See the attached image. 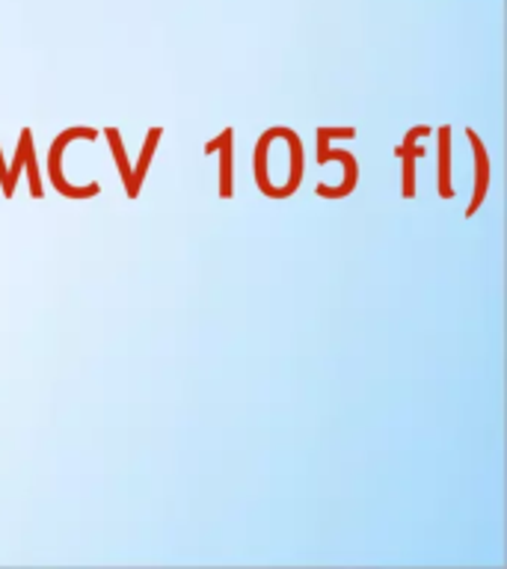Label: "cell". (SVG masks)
Here are the masks:
<instances>
[{"label":"cell","instance_id":"1","mask_svg":"<svg viewBox=\"0 0 507 569\" xmlns=\"http://www.w3.org/2000/svg\"><path fill=\"white\" fill-rule=\"evenodd\" d=\"M74 140L96 142L98 131L96 128H83V124H80V128H66V131L51 142V151H48V176H51V184L57 187V193L66 196V199H92V196L101 193V184H98V181H92V184L87 187H71L69 181H66V176H62V151H66V146Z\"/></svg>","mask_w":507,"mask_h":569},{"label":"cell","instance_id":"2","mask_svg":"<svg viewBox=\"0 0 507 569\" xmlns=\"http://www.w3.org/2000/svg\"><path fill=\"white\" fill-rule=\"evenodd\" d=\"M315 137H318V151H315L318 163H329V160L345 163V178H341V184L336 187L318 184L315 187V196H320V199H345V196L354 193L356 184H359V167H356V158L350 154V151L329 149V140L320 131H315Z\"/></svg>","mask_w":507,"mask_h":569},{"label":"cell","instance_id":"3","mask_svg":"<svg viewBox=\"0 0 507 569\" xmlns=\"http://www.w3.org/2000/svg\"><path fill=\"white\" fill-rule=\"evenodd\" d=\"M21 169H24L27 178H30V196H33V199H44L42 178H39V167H36L33 131H30V128H21L16 158H12V167H7V193H3L7 199L16 196V184H18V176H21Z\"/></svg>","mask_w":507,"mask_h":569},{"label":"cell","instance_id":"4","mask_svg":"<svg viewBox=\"0 0 507 569\" xmlns=\"http://www.w3.org/2000/svg\"><path fill=\"white\" fill-rule=\"evenodd\" d=\"M434 128L430 124H416V128H409L404 133V142H400L398 158L404 160V187H400V193L404 199H416V158L425 154V146H418L421 137H430Z\"/></svg>","mask_w":507,"mask_h":569},{"label":"cell","instance_id":"5","mask_svg":"<svg viewBox=\"0 0 507 569\" xmlns=\"http://www.w3.org/2000/svg\"><path fill=\"white\" fill-rule=\"evenodd\" d=\"M466 140L471 142V154H475V184H471V202L466 208V217H475L489 193V154L484 140L478 137V131L466 128Z\"/></svg>","mask_w":507,"mask_h":569},{"label":"cell","instance_id":"6","mask_svg":"<svg viewBox=\"0 0 507 569\" xmlns=\"http://www.w3.org/2000/svg\"><path fill=\"white\" fill-rule=\"evenodd\" d=\"M276 140H285L288 149H291V176H288V181L282 187H276L274 199H288V196L297 193V187L302 181V140L300 133L285 128V124H276Z\"/></svg>","mask_w":507,"mask_h":569},{"label":"cell","instance_id":"7","mask_svg":"<svg viewBox=\"0 0 507 569\" xmlns=\"http://www.w3.org/2000/svg\"><path fill=\"white\" fill-rule=\"evenodd\" d=\"M231 137H235V131L226 128V131L217 133V137L205 146V154L220 151V199H231V196H235V187H231Z\"/></svg>","mask_w":507,"mask_h":569},{"label":"cell","instance_id":"8","mask_svg":"<svg viewBox=\"0 0 507 569\" xmlns=\"http://www.w3.org/2000/svg\"><path fill=\"white\" fill-rule=\"evenodd\" d=\"M439 176H436V190L443 199H454V184H451V124H443L439 131Z\"/></svg>","mask_w":507,"mask_h":569},{"label":"cell","instance_id":"9","mask_svg":"<svg viewBox=\"0 0 507 569\" xmlns=\"http://www.w3.org/2000/svg\"><path fill=\"white\" fill-rule=\"evenodd\" d=\"M160 137H163V128H151V131L146 133L140 160H137V167L131 169V190H128V199H137V196H140L142 178H146V172H149V163H151V158H155V149H158Z\"/></svg>","mask_w":507,"mask_h":569},{"label":"cell","instance_id":"10","mask_svg":"<svg viewBox=\"0 0 507 569\" xmlns=\"http://www.w3.org/2000/svg\"><path fill=\"white\" fill-rule=\"evenodd\" d=\"M276 140V128H267L256 142V158H252V167H256V184L258 190L267 196V199H274L276 187L270 184V176H267V154H270V142Z\"/></svg>","mask_w":507,"mask_h":569},{"label":"cell","instance_id":"11","mask_svg":"<svg viewBox=\"0 0 507 569\" xmlns=\"http://www.w3.org/2000/svg\"><path fill=\"white\" fill-rule=\"evenodd\" d=\"M105 137H107V142H110V151H113L116 169H119V178H122L125 193H128V190H131V169H133V163H131V160H128V151H125L122 133H119V128H107Z\"/></svg>","mask_w":507,"mask_h":569},{"label":"cell","instance_id":"12","mask_svg":"<svg viewBox=\"0 0 507 569\" xmlns=\"http://www.w3.org/2000/svg\"><path fill=\"white\" fill-rule=\"evenodd\" d=\"M327 140H354L356 128H318Z\"/></svg>","mask_w":507,"mask_h":569},{"label":"cell","instance_id":"13","mask_svg":"<svg viewBox=\"0 0 507 569\" xmlns=\"http://www.w3.org/2000/svg\"><path fill=\"white\" fill-rule=\"evenodd\" d=\"M0 187L7 193V160H3V154H0Z\"/></svg>","mask_w":507,"mask_h":569}]
</instances>
